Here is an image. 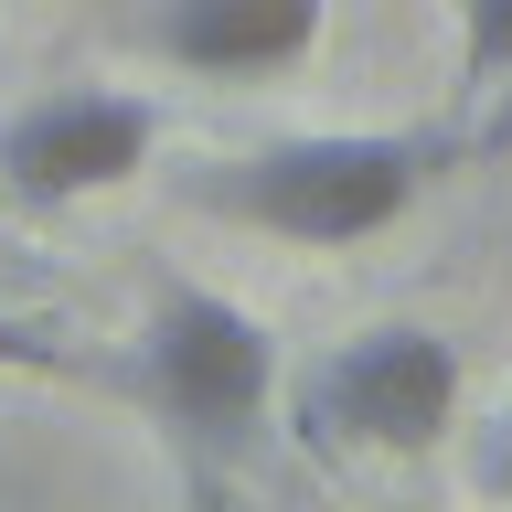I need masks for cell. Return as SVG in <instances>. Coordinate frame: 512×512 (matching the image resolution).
I'll return each mask as SVG.
<instances>
[{
	"mask_svg": "<svg viewBox=\"0 0 512 512\" xmlns=\"http://www.w3.org/2000/svg\"><path fill=\"white\" fill-rule=\"evenodd\" d=\"M160 150V107L150 96H118V86H64L22 118H0V192L54 214V203H86V192H118L139 182Z\"/></svg>",
	"mask_w": 512,
	"mask_h": 512,
	"instance_id": "4",
	"label": "cell"
},
{
	"mask_svg": "<svg viewBox=\"0 0 512 512\" xmlns=\"http://www.w3.org/2000/svg\"><path fill=\"white\" fill-rule=\"evenodd\" d=\"M320 43V0H160L150 54L192 75H278Z\"/></svg>",
	"mask_w": 512,
	"mask_h": 512,
	"instance_id": "5",
	"label": "cell"
},
{
	"mask_svg": "<svg viewBox=\"0 0 512 512\" xmlns=\"http://www.w3.org/2000/svg\"><path fill=\"white\" fill-rule=\"evenodd\" d=\"M0 374H86L43 310H0Z\"/></svg>",
	"mask_w": 512,
	"mask_h": 512,
	"instance_id": "7",
	"label": "cell"
},
{
	"mask_svg": "<svg viewBox=\"0 0 512 512\" xmlns=\"http://www.w3.org/2000/svg\"><path fill=\"white\" fill-rule=\"evenodd\" d=\"M118 384L160 427H182L192 448H235L267 416V384H278V342H267V320L235 310L224 288H150V320H139V342H128Z\"/></svg>",
	"mask_w": 512,
	"mask_h": 512,
	"instance_id": "3",
	"label": "cell"
},
{
	"mask_svg": "<svg viewBox=\"0 0 512 512\" xmlns=\"http://www.w3.org/2000/svg\"><path fill=\"white\" fill-rule=\"evenodd\" d=\"M438 160L448 139H427V128H299L267 150L203 160L182 192L246 235H278V246H363V235L416 214Z\"/></svg>",
	"mask_w": 512,
	"mask_h": 512,
	"instance_id": "1",
	"label": "cell"
},
{
	"mask_svg": "<svg viewBox=\"0 0 512 512\" xmlns=\"http://www.w3.org/2000/svg\"><path fill=\"white\" fill-rule=\"evenodd\" d=\"M22 256H32V246L11 235V224H0V278H22Z\"/></svg>",
	"mask_w": 512,
	"mask_h": 512,
	"instance_id": "9",
	"label": "cell"
},
{
	"mask_svg": "<svg viewBox=\"0 0 512 512\" xmlns=\"http://www.w3.org/2000/svg\"><path fill=\"white\" fill-rule=\"evenodd\" d=\"M512 75V0H459V86Z\"/></svg>",
	"mask_w": 512,
	"mask_h": 512,
	"instance_id": "6",
	"label": "cell"
},
{
	"mask_svg": "<svg viewBox=\"0 0 512 512\" xmlns=\"http://www.w3.org/2000/svg\"><path fill=\"white\" fill-rule=\"evenodd\" d=\"M480 491L512 512V395H502V416H491V438H480Z\"/></svg>",
	"mask_w": 512,
	"mask_h": 512,
	"instance_id": "8",
	"label": "cell"
},
{
	"mask_svg": "<svg viewBox=\"0 0 512 512\" xmlns=\"http://www.w3.org/2000/svg\"><path fill=\"white\" fill-rule=\"evenodd\" d=\"M459 416V342L427 320H374L331 342L288 395V427L310 459H427Z\"/></svg>",
	"mask_w": 512,
	"mask_h": 512,
	"instance_id": "2",
	"label": "cell"
}]
</instances>
